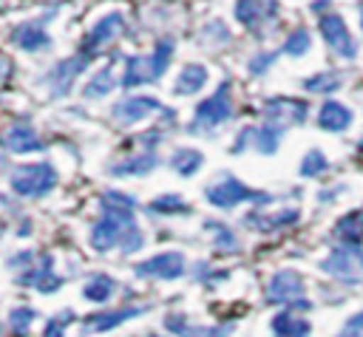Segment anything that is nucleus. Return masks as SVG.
Returning <instances> with one entry per match:
<instances>
[{"label":"nucleus","instance_id":"f257e3e1","mask_svg":"<svg viewBox=\"0 0 363 337\" xmlns=\"http://www.w3.org/2000/svg\"><path fill=\"white\" fill-rule=\"evenodd\" d=\"M99 207H102V215L91 227V246L96 252H108V249L136 252L145 244V235L133 221L136 198L116 190H105L99 195Z\"/></svg>","mask_w":363,"mask_h":337},{"label":"nucleus","instance_id":"f03ea898","mask_svg":"<svg viewBox=\"0 0 363 337\" xmlns=\"http://www.w3.org/2000/svg\"><path fill=\"white\" fill-rule=\"evenodd\" d=\"M176 42L170 37H162L150 54H136L125 59V74H122V88H136V85H147L164 76V71L170 68V57H173Z\"/></svg>","mask_w":363,"mask_h":337},{"label":"nucleus","instance_id":"7ed1b4c3","mask_svg":"<svg viewBox=\"0 0 363 337\" xmlns=\"http://www.w3.org/2000/svg\"><path fill=\"white\" fill-rule=\"evenodd\" d=\"M57 181L60 176L48 161H31V164L14 167L9 176V184L20 198H43L57 187Z\"/></svg>","mask_w":363,"mask_h":337},{"label":"nucleus","instance_id":"20e7f679","mask_svg":"<svg viewBox=\"0 0 363 337\" xmlns=\"http://www.w3.org/2000/svg\"><path fill=\"white\" fill-rule=\"evenodd\" d=\"M204 198H207L213 207H218V210H233V207H238L241 201H252V204H269V201H272L269 193L252 190V187H247L244 181H238V178L230 176V173H224L218 181L207 184Z\"/></svg>","mask_w":363,"mask_h":337},{"label":"nucleus","instance_id":"39448f33","mask_svg":"<svg viewBox=\"0 0 363 337\" xmlns=\"http://www.w3.org/2000/svg\"><path fill=\"white\" fill-rule=\"evenodd\" d=\"M230 79H224L218 85L216 93H210L207 99H201L193 110V122H190V133H204V130H213L218 125H224L230 116H233V99H230Z\"/></svg>","mask_w":363,"mask_h":337},{"label":"nucleus","instance_id":"423d86ee","mask_svg":"<svg viewBox=\"0 0 363 337\" xmlns=\"http://www.w3.org/2000/svg\"><path fill=\"white\" fill-rule=\"evenodd\" d=\"M267 300L275 306H286V309H301L309 312V300H306V289H303V278L295 269H278L269 283H267Z\"/></svg>","mask_w":363,"mask_h":337},{"label":"nucleus","instance_id":"0eeeda50","mask_svg":"<svg viewBox=\"0 0 363 337\" xmlns=\"http://www.w3.org/2000/svg\"><path fill=\"white\" fill-rule=\"evenodd\" d=\"M320 269L340 280H360L363 278V246L337 244L332 252L320 261Z\"/></svg>","mask_w":363,"mask_h":337},{"label":"nucleus","instance_id":"6e6552de","mask_svg":"<svg viewBox=\"0 0 363 337\" xmlns=\"http://www.w3.org/2000/svg\"><path fill=\"white\" fill-rule=\"evenodd\" d=\"M91 59H94V54H88V51H77L74 57L54 62V68L45 74V82H48L51 96H65V93L71 91L74 79L88 68V62H91Z\"/></svg>","mask_w":363,"mask_h":337},{"label":"nucleus","instance_id":"1a4fd4ad","mask_svg":"<svg viewBox=\"0 0 363 337\" xmlns=\"http://www.w3.org/2000/svg\"><path fill=\"white\" fill-rule=\"evenodd\" d=\"M318 28H320L326 45H329L337 57H343V59H354V57H357V42H354V37H352V31L346 28V23H343L340 14H335V11H332V14H323V17L318 20Z\"/></svg>","mask_w":363,"mask_h":337},{"label":"nucleus","instance_id":"9d476101","mask_svg":"<svg viewBox=\"0 0 363 337\" xmlns=\"http://www.w3.org/2000/svg\"><path fill=\"white\" fill-rule=\"evenodd\" d=\"M187 272L184 266V255L182 252H159L147 261H139L133 266L136 278H156V280H176Z\"/></svg>","mask_w":363,"mask_h":337},{"label":"nucleus","instance_id":"9b49d317","mask_svg":"<svg viewBox=\"0 0 363 337\" xmlns=\"http://www.w3.org/2000/svg\"><path fill=\"white\" fill-rule=\"evenodd\" d=\"M145 312H147V306H122V309L94 312V314H88V317L82 320L79 331H82L85 337H91V334H105V331H111V329L122 326L125 320H133V317H139V314H145Z\"/></svg>","mask_w":363,"mask_h":337},{"label":"nucleus","instance_id":"f8f14e48","mask_svg":"<svg viewBox=\"0 0 363 337\" xmlns=\"http://www.w3.org/2000/svg\"><path fill=\"white\" fill-rule=\"evenodd\" d=\"M162 110H164V105L159 99H153V96H125L111 108V116L119 125H136V122L147 119L150 113H162Z\"/></svg>","mask_w":363,"mask_h":337},{"label":"nucleus","instance_id":"ddd939ff","mask_svg":"<svg viewBox=\"0 0 363 337\" xmlns=\"http://www.w3.org/2000/svg\"><path fill=\"white\" fill-rule=\"evenodd\" d=\"M122 31H125V17H122V11H108V14H102V17L91 25V31L85 34L82 51L96 54L102 45L113 42L116 37H122Z\"/></svg>","mask_w":363,"mask_h":337},{"label":"nucleus","instance_id":"4468645a","mask_svg":"<svg viewBox=\"0 0 363 337\" xmlns=\"http://www.w3.org/2000/svg\"><path fill=\"white\" fill-rule=\"evenodd\" d=\"M306 113H309V105L303 99H292V96H275V99H267V105H264L267 122L281 125V127L306 122Z\"/></svg>","mask_w":363,"mask_h":337},{"label":"nucleus","instance_id":"2eb2a0df","mask_svg":"<svg viewBox=\"0 0 363 337\" xmlns=\"http://www.w3.org/2000/svg\"><path fill=\"white\" fill-rule=\"evenodd\" d=\"M43 20H51V17L26 20V23H20V25H14L9 40H11L17 48H23V51H43V48H48V45H51V37H48V31L43 28Z\"/></svg>","mask_w":363,"mask_h":337},{"label":"nucleus","instance_id":"dca6fc26","mask_svg":"<svg viewBox=\"0 0 363 337\" xmlns=\"http://www.w3.org/2000/svg\"><path fill=\"white\" fill-rule=\"evenodd\" d=\"M17 280L34 286V289L43 292V295H51V292H57V289L62 286V278L54 272V258H51V255H43L40 263H37V266H28Z\"/></svg>","mask_w":363,"mask_h":337},{"label":"nucleus","instance_id":"f3484780","mask_svg":"<svg viewBox=\"0 0 363 337\" xmlns=\"http://www.w3.org/2000/svg\"><path fill=\"white\" fill-rule=\"evenodd\" d=\"M164 326L173 331V334H179V337H230L233 334V323H227V326H196V323H190L184 314H167L164 317Z\"/></svg>","mask_w":363,"mask_h":337},{"label":"nucleus","instance_id":"a211bd4d","mask_svg":"<svg viewBox=\"0 0 363 337\" xmlns=\"http://www.w3.org/2000/svg\"><path fill=\"white\" fill-rule=\"evenodd\" d=\"M3 147L11 153H37L43 150V139L37 136V130L26 122H14L6 133H3Z\"/></svg>","mask_w":363,"mask_h":337},{"label":"nucleus","instance_id":"6ab92c4d","mask_svg":"<svg viewBox=\"0 0 363 337\" xmlns=\"http://www.w3.org/2000/svg\"><path fill=\"white\" fill-rule=\"evenodd\" d=\"M275 8V0H235V17L247 28H258L264 20H272Z\"/></svg>","mask_w":363,"mask_h":337},{"label":"nucleus","instance_id":"aec40b11","mask_svg":"<svg viewBox=\"0 0 363 337\" xmlns=\"http://www.w3.org/2000/svg\"><path fill=\"white\" fill-rule=\"evenodd\" d=\"M210 79V71L201 65V62H187L179 74H176V82H173V93L176 96H193L199 93Z\"/></svg>","mask_w":363,"mask_h":337},{"label":"nucleus","instance_id":"412c9836","mask_svg":"<svg viewBox=\"0 0 363 337\" xmlns=\"http://www.w3.org/2000/svg\"><path fill=\"white\" fill-rule=\"evenodd\" d=\"M269 329H272V337H309V334H312L309 320L301 317V314H295L292 309L278 312V314L272 317Z\"/></svg>","mask_w":363,"mask_h":337},{"label":"nucleus","instance_id":"4be33fe9","mask_svg":"<svg viewBox=\"0 0 363 337\" xmlns=\"http://www.w3.org/2000/svg\"><path fill=\"white\" fill-rule=\"evenodd\" d=\"M298 218H301V212H298L295 207H289V210H278V212H272V215L250 212L244 221H247V227H252V229H258V232H275V229H281V227H292Z\"/></svg>","mask_w":363,"mask_h":337},{"label":"nucleus","instance_id":"5701e85b","mask_svg":"<svg viewBox=\"0 0 363 337\" xmlns=\"http://www.w3.org/2000/svg\"><path fill=\"white\" fill-rule=\"evenodd\" d=\"M318 125H320L323 130L340 133V130H346V127L352 125V110H349L346 105L335 102V99H326V102L320 105V110H318Z\"/></svg>","mask_w":363,"mask_h":337},{"label":"nucleus","instance_id":"b1692460","mask_svg":"<svg viewBox=\"0 0 363 337\" xmlns=\"http://www.w3.org/2000/svg\"><path fill=\"white\" fill-rule=\"evenodd\" d=\"M159 164L156 153L145 150V153H136V156H128L116 164H111V176H119V178H130V176H147L153 167Z\"/></svg>","mask_w":363,"mask_h":337},{"label":"nucleus","instance_id":"393cba45","mask_svg":"<svg viewBox=\"0 0 363 337\" xmlns=\"http://www.w3.org/2000/svg\"><path fill=\"white\" fill-rule=\"evenodd\" d=\"M340 244H352V246H360L363 241V207L360 210H352L346 212L337 224H335V232H332Z\"/></svg>","mask_w":363,"mask_h":337},{"label":"nucleus","instance_id":"a878e982","mask_svg":"<svg viewBox=\"0 0 363 337\" xmlns=\"http://www.w3.org/2000/svg\"><path fill=\"white\" fill-rule=\"evenodd\" d=\"M284 130H286V127L272 125V122H264L261 127H252V147H255L258 153H264V156H272V153L278 150V144H281Z\"/></svg>","mask_w":363,"mask_h":337},{"label":"nucleus","instance_id":"bb28decb","mask_svg":"<svg viewBox=\"0 0 363 337\" xmlns=\"http://www.w3.org/2000/svg\"><path fill=\"white\" fill-rule=\"evenodd\" d=\"M113 295H116V280L108 278V275H94V278L85 283V289H82V297L91 300V303H105V300H111Z\"/></svg>","mask_w":363,"mask_h":337},{"label":"nucleus","instance_id":"cd10ccee","mask_svg":"<svg viewBox=\"0 0 363 337\" xmlns=\"http://www.w3.org/2000/svg\"><path fill=\"white\" fill-rule=\"evenodd\" d=\"M116 88V76H113V68L111 65H105V68H99L94 76H91V82L85 85V99H99V96H108L111 91Z\"/></svg>","mask_w":363,"mask_h":337},{"label":"nucleus","instance_id":"c85d7f7f","mask_svg":"<svg viewBox=\"0 0 363 337\" xmlns=\"http://www.w3.org/2000/svg\"><path fill=\"white\" fill-rule=\"evenodd\" d=\"M170 164H173V170H176L179 176H193V173H199V167L204 164V156H201L196 147H179V150L173 153Z\"/></svg>","mask_w":363,"mask_h":337},{"label":"nucleus","instance_id":"c756f323","mask_svg":"<svg viewBox=\"0 0 363 337\" xmlns=\"http://www.w3.org/2000/svg\"><path fill=\"white\" fill-rule=\"evenodd\" d=\"M204 229L213 232V244H216V249H221V252H238L235 232H233L227 224H221V221H204Z\"/></svg>","mask_w":363,"mask_h":337},{"label":"nucleus","instance_id":"7c9ffc66","mask_svg":"<svg viewBox=\"0 0 363 337\" xmlns=\"http://www.w3.org/2000/svg\"><path fill=\"white\" fill-rule=\"evenodd\" d=\"M340 82H343L340 71H323V74H315V76L303 79V88L312 91V93H329V91H337Z\"/></svg>","mask_w":363,"mask_h":337},{"label":"nucleus","instance_id":"2f4dec72","mask_svg":"<svg viewBox=\"0 0 363 337\" xmlns=\"http://www.w3.org/2000/svg\"><path fill=\"white\" fill-rule=\"evenodd\" d=\"M150 210L159 212V215H182V212H190V207L182 201V195L176 193H167V195H156L150 201Z\"/></svg>","mask_w":363,"mask_h":337},{"label":"nucleus","instance_id":"473e14b6","mask_svg":"<svg viewBox=\"0 0 363 337\" xmlns=\"http://www.w3.org/2000/svg\"><path fill=\"white\" fill-rule=\"evenodd\" d=\"M34 317H37V312H34L31 306H17V309H11V314H9V329H11V334H14V337H26L28 329H31V323H34Z\"/></svg>","mask_w":363,"mask_h":337},{"label":"nucleus","instance_id":"72a5a7b5","mask_svg":"<svg viewBox=\"0 0 363 337\" xmlns=\"http://www.w3.org/2000/svg\"><path fill=\"white\" fill-rule=\"evenodd\" d=\"M329 170V159L318 150V147H312L303 159H301V176L303 178H315V176H320V173H326Z\"/></svg>","mask_w":363,"mask_h":337},{"label":"nucleus","instance_id":"f704fd0d","mask_svg":"<svg viewBox=\"0 0 363 337\" xmlns=\"http://www.w3.org/2000/svg\"><path fill=\"white\" fill-rule=\"evenodd\" d=\"M309 45H312V40H309V31L306 28H295V31H289V37L284 40V54H289V57H303L306 51H309Z\"/></svg>","mask_w":363,"mask_h":337},{"label":"nucleus","instance_id":"c9c22d12","mask_svg":"<svg viewBox=\"0 0 363 337\" xmlns=\"http://www.w3.org/2000/svg\"><path fill=\"white\" fill-rule=\"evenodd\" d=\"M71 320H74V312H71V309H62L60 314H54V317L45 320L43 337H65V329H68Z\"/></svg>","mask_w":363,"mask_h":337},{"label":"nucleus","instance_id":"e433bc0d","mask_svg":"<svg viewBox=\"0 0 363 337\" xmlns=\"http://www.w3.org/2000/svg\"><path fill=\"white\" fill-rule=\"evenodd\" d=\"M275 57H278L275 51H261V54H255V57L247 62V71H250L252 76H261L264 71H269V65L275 62Z\"/></svg>","mask_w":363,"mask_h":337},{"label":"nucleus","instance_id":"4c0bfd02","mask_svg":"<svg viewBox=\"0 0 363 337\" xmlns=\"http://www.w3.org/2000/svg\"><path fill=\"white\" fill-rule=\"evenodd\" d=\"M346 329H349V331H360V329H363V312L352 314V317L346 320Z\"/></svg>","mask_w":363,"mask_h":337},{"label":"nucleus","instance_id":"58836bf2","mask_svg":"<svg viewBox=\"0 0 363 337\" xmlns=\"http://www.w3.org/2000/svg\"><path fill=\"white\" fill-rule=\"evenodd\" d=\"M9 71H11V68H9V59H3V57H0V79H6V76H9Z\"/></svg>","mask_w":363,"mask_h":337},{"label":"nucleus","instance_id":"ea45409f","mask_svg":"<svg viewBox=\"0 0 363 337\" xmlns=\"http://www.w3.org/2000/svg\"><path fill=\"white\" fill-rule=\"evenodd\" d=\"M337 337H360V334H357V331H349V329H343Z\"/></svg>","mask_w":363,"mask_h":337},{"label":"nucleus","instance_id":"a19ab883","mask_svg":"<svg viewBox=\"0 0 363 337\" xmlns=\"http://www.w3.org/2000/svg\"><path fill=\"white\" fill-rule=\"evenodd\" d=\"M360 150H363V139H360Z\"/></svg>","mask_w":363,"mask_h":337},{"label":"nucleus","instance_id":"79ce46f5","mask_svg":"<svg viewBox=\"0 0 363 337\" xmlns=\"http://www.w3.org/2000/svg\"><path fill=\"white\" fill-rule=\"evenodd\" d=\"M147 337H159V334H147Z\"/></svg>","mask_w":363,"mask_h":337},{"label":"nucleus","instance_id":"37998d69","mask_svg":"<svg viewBox=\"0 0 363 337\" xmlns=\"http://www.w3.org/2000/svg\"><path fill=\"white\" fill-rule=\"evenodd\" d=\"M360 25H363V17H360Z\"/></svg>","mask_w":363,"mask_h":337},{"label":"nucleus","instance_id":"c03bdc74","mask_svg":"<svg viewBox=\"0 0 363 337\" xmlns=\"http://www.w3.org/2000/svg\"><path fill=\"white\" fill-rule=\"evenodd\" d=\"M0 337H3V329H0Z\"/></svg>","mask_w":363,"mask_h":337}]
</instances>
